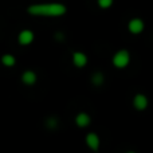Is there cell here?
<instances>
[{
	"mask_svg": "<svg viewBox=\"0 0 153 153\" xmlns=\"http://www.w3.org/2000/svg\"><path fill=\"white\" fill-rule=\"evenodd\" d=\"M27 12L32 16L40 18H59L67 12V7L62 3H39L30 5Z\"/></svg>",
	"mask_w": 153,
	"mask_h": 153,
	"instance_id": "obj_1",
	"label": "cell"
},
{
	"mask_svg": "<svg viewBox=\"0 0 153 153\" xmlns=\"http://www.w3.org/2000/svg\"><path fill=\"white\" fill-rule=\"evenodd\" d=\"M111 62H113L114 67H117V69H125V67L129 65V62H130L129 51L128 50H118L113 55Z\"/></svg>",
	"mask_w": 153,
	"mask_h": 153,
	"instance_id": "obj_2",
	"label": "cell"
},
{
	"mask_svg": "<svg viewBox=\"0 0 153 153\" xmlns=\"http://www.w3.org/2000/svg\"><path fill=\"white\" fill-rule=\"evenodd\" d=\"M144 28H145V23H144V20L140 18H133V19H130L129 23H128V31L133 35L141 34V32L144 31Z\"/></svg>",
	"mask_w": 153,
	"mask_h": 153,
	"instance_id": "obj_3",
	"label": "cell"
},
{
	"mask_svg": "<svg viewBox=\"0 0 153 153\" xmlns=\"http://www.w3.org/2000/svg\"><path fill=\"white\" fill-rule=\"evenodd\" d=\"M34 39H35L34 32H32L31 30H28V28L22 30V31L19 32V35H18V42H19V45L20 46L31 45V43L34 42Z\"/></svg>",
	"mask_w": 153,
	"mask_h": 153,
	"instance_id": "obj_4",
	"label": "cell"
},
{
	"mask_svg": "<svg viewBox=\"0 0 153 153\" xmlns=\"http://www.w3.org/2000/svg\"><path fill=\"white\" fill-rule=\"evenodd\" d=\"M148 97H146L145 94H143V93H138V94H136L134 97H133V106H134L136 110L138 111H143L145 110L146 108H148Z\"/></svg>",
	"mask_w": 153,
	"mask_h": 153,
	"instance_id": "obj_5",
	"label": "cell"
},
{
	"mask_svg": "<svg viewBox=\"0 0 153 153\" xmlns=\"http://www.w3.org/2000/svg\"><path fill=\"white\" fill-rule=\"evenodd\" d=\"M85 143H86L87 148L91 149L93 152H97L101 145L100 137H98L97 133H87V134L85 136Z\"/></svg>",
	"mask_w": 153,
	"mask_h": 153,
	"instance_id": "obj_6",
	"label": "cell"
},
{
	"mask_svg": "<svg viewBox=\"0 0 153 153\" xmlns=\"http://www.w3.org/2000/svg\"><path fill=\"white\" fill-rule=\"evenodd\" d=\"M73 65L78 69H82L87 65V55L82 51H75L73 53Z\"/></svg>",
	"mask_w": 153,
	"mask_h": 153,
	"instance_id": "obj_7",
	"label": "cell"
},
{
	"mask_svg": "<svg viewBox=\"0 0 153 153\" xmlns=\"http://www.w3.org/2000/svg\"><path fill=\"white\" fill-rule=\"evenodd\" d=\"M74 121H75V125L78 128H86V126H89V125H90L91 118H90V116L87 113H83V111H82V113L76 114Z\"/></svg>",
	"mask_w": 153,
	"mask_h": 153,
	"instance_id": "obj_8",
	"label": "cell"
},
{
	"mask_svg": "<svg viewBox=\"0 0 153 153\" xmlns=\"http://www.w3.org/2000/svg\"><path fill=\"white\" fill-rule=\"evenodd\" d=\"M36 79L38 76L35 74V71H32V70H26V71L22 73V82L24 85H27V86H32L36 82Z\"/></svg>",
	"mask_w": 153,
	"mask_h": 153,
	"instance_id": "obj_9",
	"label": "cell"
},
{
	"mask_svg": "<svg viewBox=\"0 0 153 153\" xmlns=\"http://www.w3.org/2000/svg\"><path fill=\"white\" fill-rule=\"evenodd\" d=\"M0 61H1V63L4 65L5 67H12V66H15V63H16V58L12 54H3Z\"/></svg>",
	"mask_w": 153,
	"mask_h": 153,
	"instance_id": "obj_10",
	"label": "cell"
},
{
	"mask_svg": "<svg viewBox=\"0 0 153 153\" xmlns=\"http://www.w3.org/2000/svg\"><path fill=\"white\" fill-rule=\"evenodd\" d=\"M103 81H105V76H103V74L101 71H95L91 75V83L95 85V86H101L103 83Z\"/></svg>",
	"mask_w": 153,
	"mask_h": 153,
	"instance_id": "obj_11",
	"label": "cell"
},
{
	"mask_svg": "<svg viewBox=\"0 0 153 153\" xmlns=\"http://www.w3.org/2000/svg\"><path fill=\"white\" fill-rule=\"evenodd\" d=\"M113 1L114 0H97V4L102 10H108V8H110L113 5Z\"/></svg>",
	"mask_w": 153,
	"mask_h": 153,
	"instance_id": "obj_12",
	"label": "cell"
},
{
	"mask_svg": "<svg viewBox=\"0 0 153 153\" xmlns=\"http://www.w3.org/2000/svg\"><path fill=\"white\" fill-rule=\"evenodd\" d=\"M46 126H48L50 129L58 126V120H56V118H48L47 121H46Z\"/></svg>",
	"mask_w": 153,
	"mask_h": 153,
	"instance_id": "obj_13",
	"label": "cell"
}]
</instances>
